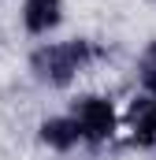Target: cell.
I'll return each mask as SVG.
<instances>
[{"mask_svg":"<svg viewBox=\"0 0 156 160\" xmlns=\"http://www.w3.org/2000/svg\"><path fill=\"white\" fill-rule=\"evenodd\" d=\"M104 52L89 38H67V41H45L30 52V75L48 89H71L78 75H85Z\"/></svg>","mask_w":156,"mask_h":160,"instance_id":"6da1fadb","label":"cell"},{"mask_svg":"<svg viewBox=\"0 0 156 160\" xmlns=\"http://www.w3.org/2000/svg\"><path fill=\"white\" fill-rule=\"evenodd\" d=\"M123 119H126V138L134 145H141V149H153L156 145V101L153 97L138 93L126 104V116Z\"/></svg>","mask_w":156,"mask_h":160,"instance_id":"3957f363","label":"cell"},{"mask_svg":"<svg viewBox=\"0 0 156 160\" xmlns=\"http://www.w3.org/2000/svg\"><path fill=\"white\" fill-rule=\"evenodd\" d=\"M67 116L78 123L82 145H93V149L108 145V142L119 134V123H123V119H119L115 101L104 97V93H82V97H75Z\"/></svg>","mask_w":156,"mask_h":160,"instance_id":"7a4b0ae2","label":"cell"},{"mask_svg":"<svg viewBox=\"0 0 156 160\" xmlns=\"http://www.w3.org/2000/svg\"><path fill=\"white\" fill-rule=\"evenodd\" d=\"M138 82H141V93L156 101V41H149L138 56Z\"/></svg>","mask_w":156,"mask_h":160,"instance_id":"8992f818","label":"cell"},{"mask_svg":"<svg viewBox=\"0 0 156 160\" xmlns=\"http://www.w3.org/2000/svg\"><path fill=\"white\" fill-rule=\"evenodd\" d=\"M19 19L30 38H48L63 22V0H22Z\"/></svg>","mask_w":156,"mask_h":160,"instance_id":"277c9868","label":"cell"},{"mask_svg":"<svg viewBox=\"0 0 156 160\" xmlns=\"http://www.w3.org/2000/svg\"><path fill=\"white\" fill-rule=\"evenodd\" d=\"M149 4H156V0H149Z\"/></svg>","mask_w":156,"mask_h":160,"instance_id":"52a82bcc","label":"cell"},{"mask_svg":"<svg viewBox=\"0 0 156 160\" xmlns=\"http://www.w3.org/2000/svg\"><path fill=\"white\" fill-rule=\"evenodd\" d=\"M37 142L52 153H75L82 145V134H78V123L71 116H45L37 123Z\"/></svg>","mask_w":156,"mask_h":160,"instance_id":"5b68a950","label":"cell"}]
</instances>
